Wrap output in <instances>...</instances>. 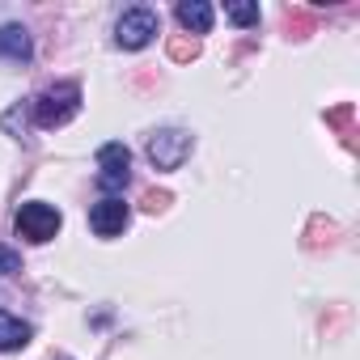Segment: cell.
I'll return each mask as SVG.
<instances>
[{"label":"cell","mask_w":360,"mask_h":360,"mask_svg":"<svg viewBox=\"0 0 360 360\" xmlns=\"http://www.w3.org/2000/svg\"><path fill=\"white\" fill-rule=\"evenodd\" d=\"M225 13H229V22H238V26H255L259 22V5H225Z\"/></svg>","instance_id":"obj_10"},{"label":"cell","mask_w":360,"mask_h":360,"mask_svg":"<svg viewBox=\"0 0 360 360\" xmlns=\"http://www.w3.org/2000/svg\"><path fill=\"white\" fill-rule=\"evenodd\" d=\"M153 34H161V18L153 13V9H127L123 18H119V26H115V43L123 47V51H140V47H148V39Z\"/></svg>","instance_id":"obj_2"},{"label":"cell","mask_w":360,"mask_h":360,"mask_svg":"<svg viewBox=\"0 0 360 360\" xmlns=\"http://www.w3.org/2000/svg\"><path fill=\"white\" fill-rule=\"evenodd\" d=\"M77 110H81V89H77L72 81L51 85V89H43V94L34 98V123H39V127H64Z\"/></svg>","instance_id":"obj_1"},{"label":"cell","mask_w":360,"mask_h":360,"mask_svg":"<svg viewBox=\"0 0 360 360\" xmlns=\"http://www.w3.org/2000/svg\"><path fill=\"white\" fill-rule=\"evenodd\" d=\"M60 225H64V217L51 208V204H22L18 208V233L22 238H30V242H51L56 233H60Z\"/></svg>","instance_id":"obj_4"},{"label":"cell","mask_w":360,"mask_h":360,"mask_svg":"<svg viewBox=\"0 0 360 360\" xmlns=\"http://www.w3.org/2000/svg\"><path fill=\"white\" fill-rule=\"evenodd\" d=\"M127 178H131V148L110 140L98 148V187L102 191H123L127 187Z\"/></svg>","instance_id":"obj_3"},{"label":"cell","mask_w":360,"mask_h":360,"mask_svg":"<svg viewBox=\"0 0 360 360\" xmlns=\"http://www.w3.org/2000/svg\"><path fill=\"white\" fill-rule=\"evenodd\" d=\"M30 56H34V47H30V34H26V26H0V60L26 64Z\"/></svg>","instance_id":"obj_7"},{"label":"cell","mask_w":360,"mask_h":360,"mask_svg":"<svg viewBox=\"0 0 360 360\" xmlns=\"http://www.w3.org/2000/svg\"><path fill=\"white\" fill-rule=\"evenodd\" d=\"M26 343H30V322H22V318L0 309V352H18Z\"/></svg>","instance_id":"obj_9"},{"label":"cell","mask_w":360,"mask_h":360,"mask_svg":"<svg viewBox=\"0 0 360 360\" xmlns=\"http://www.w3.org/2000/svg\"><path fill=\"white\" fill-rule=\"evenodd\" d=\"M13 271H22V255L9 250V246H0V276H13Z\"/></svg>","instance_id":"obj_11"},{"label":"cell","mask_w":360,"mask_h":360,"mask_svg":"<svg viewBox=\"0 0 360 360\" xmlns=\"http://www.w3.org/2000/svg\"><path fill=\"white\" fill-rule=\"evenodd\" d=\"M187 153H191V136L178 131V127L157 131V136L148 140V161H153L157 169H178V165L187 161Z\"/></svg>","instance_id":"obj_5"},{"label":"cell","mask_w":360,"mask_h":360,"mask_svg":"<svg viewBox=\"0 0 360 360\" xmlns=\"http://www.w3.org/2000/svg\"><path fill=\"white\" fill-rule=\"evenodd\" d=\"M123 225H127V204L119 195H106L89 208V229L98 238H115V233H123Z\"/></svg>","instance_id":"obj_6"},{"label":"cell","mask_w":360,"mask_h":360,"mask_svg":"<svg viewBox=\"0 0 360 360\" xmlns=\"http://www.w3.org/2000/svg\"><path fill=\"white\" fill-rule=\"evenodd\" d=\"M178 22L191 34H208L212 30V5L208 0H183V5H178Z\"/></svg>","instance_id":"obj_8"},{"label":"cell","mask_w":360,"mask_h":360,"mask_svg":"<svg viewBox=\"0 0 360 360\" xmlns=\"http://www.w3.org/2000/svg\"><path fill=\"white\" fill-rule=\"evenodd\" d=\"M169 51H174V60H191V56H195L200 47H195V43H174Z\"/></svg>","instance_id":"obj_12"}]
</instances>
